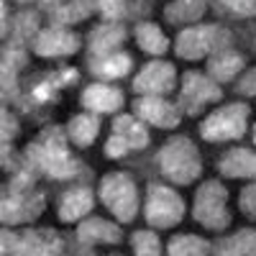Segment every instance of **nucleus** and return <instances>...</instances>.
Here are the masks:
<instances>
[{
  "label": "nucleus",
  "instance_id": "nucleus-37",
  "mask_svg": "<svg viewBox=\"0 0 256 256\" xmlns=\"http://www.w3.org/2000/svg\"><path fill=\"white\" fill-rule=\"evenodd\" d=\"M102 152H105V156H108V159H123V156L131 154V152H128V146H126L116 134H110V138L105 141V148H102Z\"/></svg>",
  "mask_w": 256,
  "mask_h": 256
},
{
  "label": "nucleus",
  "instance_id": "nucleus-23",
  "mask_svg": "<svg viewBox=\"0 0 256 256\" xmlns=\"http://www.w3.org/2000/svg\"><path fill=\"white\" fill-rule=\"evenodd\" d=\"M64 134H67V141L77 148H88L95 144V138L100 136V116L84 110V113H77L70 118L67 128H64Z\"/></svg>",
  "mask_w": 256,
  "mask_h": 256
},
{
  "label": "nucleus",
  "instance_id": "nucleus-33",
  "mask_svg": "<svg viewBox=\"0 0 256 256\" xmlns=\"http://www.w3.org/2000/svg\"><path fill=\"white\" fill-rule=\"evenodd\" d=\"M131 248L138 256H159L162 254V241L154 233V228L148 230H134L131 233Z\"/></svg>",
  "mask_w": 256,
  "mask_h": 256
},
{
  "label": "nucleus",
  "instance_id": "nucleus-26",
  "mask_svg": "<svg viewBox=\"0 0 256 256\" xmlns=\"http://www.w3.org/2000/svg\"><path fill=\"white\" fill-rule=\"evenodd\" d=\"M212 254H223V256H251L256 251V230L254 228H241L233 236L212 244Z\"/></svg>",
  "mask_w": 256,
  "mask_h": 256
},
{
  "label": "nucleus",
  "instance_id": "nucleus-3",
  "mask_svg": "<svg viewBox=\"0 0 256 256\" xmlns=\"http://www.w3.org/2000/svg\"><path fill=\"white\" fill-rule=\"evenodd\" d=\"M226 46H233V34L220 24H192L184 26L174 38V54L184 62H198L216 54Z\"/></svg>",
  "mask_w": 256,
  "mask_h": 256
},
{
  "label": "nucleus",
  "instance_id": "nucleus-4",
  "mask_svg": "<svg viewBox=\"0 0 256 256\" xmlns=\"http://www.w3.org/2000/svg\"><path fill=\"white\" fill-rule=\"evenodd\" d=\"M100 202L108 208V212L118 223H131L138 216V184L131 172H108L100 184H98V195Z\"/></svg>",
  "mask_w": 256,
  "mask_h": 256
},
{
  "label": "nucleus",
  "instance_id": "nucleus-36",
  "mask_svg": "<svg viewBox=\"0 0 256 256\" xmlns=\"http://www.w3.org/2000/svg\"><path fill=\"white\" fill-rule=\"evenodd\" d=\"M233 82H236V84H233V90H236L238 95L254 98V92H256V72H254V67H248L244 72V77H236Z\"/></svg>",
  "mask_w": 256,
  "mask_h": 256
},
{
  "label": "nucleus",
  "instance_id": "nucleus-34",
  "mask_svg": "<svg viewBox=\"0 0 256 256\" xmlns=\"http://www.w3.org/2000/svg\"><path fill=\"white\" fill-rule=\"evenodd\" d=\"M0 100L3 102H18L20 100V82L18 72L0 67Z\"/></svg>",
  "mask_w": 256,
  "mask_h": 256
},
{
  "label": "nucleus",
  "instance_id": "nucleus-10",
  "mask_svg": "<svg viewBox=\"0 0 256 256\" xmlns=\"http://www.w3.org/2000/svg\"><path fill=\"white\" fill-rule=\"evenodd\" d=\"M177 67L172 62H164V59H154V62H146L144 67L138 70V74L131 82V90L136 95H159L166 98L169 92L177 90Z\"/></svg>",
  "mask_w": 256,
  "mask_h": 256
},
{
  "label": "nucleus",
  "instance_id": "nucleus-31",
  "mask_svg": "<svg viewBox=\"0 0 256 256\" xmlns=\"http://www.w3.org/2000/svg\"><path fill=\"white\" fill-rule=\"evenodd\" d=\"M0 67L6 70H13V72H20L28 67V52L20 46V44H13V41H6L0 46Z\"/></svg>",
  "mask_w": 256,
  "mask_h": 256
},
{
  "label": "nucleus",
  "instance_id": "nucleus-19",
  "mask_svg": "<svg viewBox=\"0 0 256 256\" xmlns=\"http://www.w3.org/2000/svg\"><path fill=\"white\" fill-rule=\"evenodd\" d=\"M244 70H246V56L241 52H236L233 46H226V49L208 56V72L205 74L212 82L223 84V82H233Z\"/></svg>",
  "mask_w": 256,
  "mask_h": 256
},
{
  "label": "nucleus",
  "instance_id": "nucleus-6",
  "mask_svg": "<svg viewBox=\"0 0 256 256\" xmlns=\"http://www.w3.org/2000/svg\"><path fill=\"white\" fill-rule=\"evenodd\" d=\"M144 218L154 230H166L182 223L184 218V200L182 195L162 182H148L146 200H144Z\"/></svg>",
  "mask_w": 256,
  "mask_h": 256
},
{
  "label": "nucleus",
  "instance_id": "nucleus-9",
  "mask_svg": "<svg viewBox=\"0 0 256 256\" xmlns=\"http://www.w3.org/2000/svg\"><path fill=\"white\" fill-rule=\"evenodd\" d=\"M44 192H36V187L31 190H0V223L6 226H24V223H34L41 212H44Z\"/></svg>",
  "mask_w": 256,
  "mask_h": 256
},
{
  "label": "nucleus",
  "instance_id": "nucleus-25",
  "mask_svg": "<svg viewBox=\"0 0 256 256\" xmlns=\"http://www.w3.org/2000/svg\"><path fill=\"white\" fill-rule=\"evenodd\" d=\"M134 38H136L138 49L146 52L148 56H164L169 52V38L154 20H136Z\"/></svg>",
  "mask_w": 256,
  "mask_h": 256
},
{
  "label": "nucleus",
  "instance_id": "nucleus-28",
  "mask_svg": "<svg viewBox=\"0 0 256 256\" xmlns=\"http://www.w3.org/2000/svg\"><path fill=\"white\" fill-rule=\"evenodd\" d=\"M38 28H41V16L36 10H20L8 24V41L26 46V44H31V41H34V36L38 34Z\"/></svg>",
  "mask_w": 256,
  "mask_h": 256
},
{
  "label": "nucleus",
  "instance_id": "nucleus-29",
  "mask_svg": "<svg viewBox=\"0 0 256 256\" xmlns=\"http://www.w3.org/2000/svg\"><path fill=\"white\" fill-rule=\"evenodd\" d=\"M212 244L208 238H200L198 233H180L172 236V241L166 244V254L172 256H200V254H210Z\"/></svg>",
  "mask_w": 256,
  "mask_h": 256
},
{
  "label": "nucleus",
  "instance_id": "nucleus-11",
  "mask_svg": "<svg viewBox=\"0 0 256 256\" xmlns=\"http://www.w3.org/2000/svg\"><path fill=\"white\" fill-rule=\"evenodd\" d=\"M80 36L70 31L67 26H46L38 28V34L31 41V52L41 59H62V56H72L80 52Z\"/></svg>",
  "mask_w": 256,
  "mask_h": 256
},
{
  "label": "nucleus",
  "instance_id": "nucleus-38",
  "mask_svg": "<svg viewBox=\"0 0 256 256\" xmlns=\"http://www.w3.org/2000/svg\"><path fill=\"white\" fill-rule=\"evenodd\" d=\"M0 254H18V230L0 228Z\"/></svg>",
  "mask_w": 256,
  "mask_h": 256
},
{
  "label": "nucleus",
  "instance_id": "nucleus-35",
  "mask_svg": "<svg viewBox=\"0 0 256 256\" xmlns=\"http://www.w3.org/2000/svg\"><path fill=\"white\" fill-rule=\"evenodd\" d=\"M256 187H254V182L248 180V184L238 192V208H241V212L248 218V220H254L256 218Z\"/></svg>",
  "mask_w": 256,
  "mask_h": 256
},
{
  "label": "nucleus",
  "instance_id": "nucleus-5",
  "mask_svg": "<svg viewBox=\"0 0 256 256\" xmlns=\"http://www.w3.org/2000/svg\"><path fill=\"white\" fill-rule=\"evenodd\" d=\"M251 105L248 102H226L212 110L200 123V138L208 144H228L241 141L251 126Z\"/></svg>",
  "mask_w": 256,
  "mask_h": 256
},
{
  "label": "nucleus",
  "instance_id": "nucleus-39",
  "mask_svg": "<svg viewBox=\"0 0 256 256\" xmlns=\"http://www.w3.org/2000/svg\"><path fill=\"white\" fill-rule=\"evenodd\" d=\"M8 24H10V18H8V3H6V0H0V38L8 36Z\"/></svg>",
  "mask_w": 256,
  "mask_h": 256
},
{
  "label": "nucleus",
  "instance_id": "nucleus-12",
  "mask_svg": "<svg viewBox=\"0 0 256 256\" xmlns=\"http://www.w3.org/2000/svg\"><path fill=\"white\" fill-rule=\"evenodd\" d=\"M134 105V116L144 123H152L156 128H177L182 123V108L177 102L166 100V98H159V95H136V100L131 102Z\"/></svg>",
  "mask_w": 256,
  "mask_h": 256
},
{
  "label": "nucleus",
  "instance_id": "nucleus-14",
  "mask_svg": "<svg viewBox=\"0 0 256 256\" xmlns=\"http://www.w3.org/2000/svg\"><path fill=\"white\" fill-rule=\"evenodd\" d=\"M95 208V190L90 184L74 182L72 187H67L59 198L56 205V218L62 223H77L82 218H88Z\"/></svg>",
  "mask_w": 256,
  "mask_h": 256
},
{
  "label": "nucleus",
  "instance_id": "nucleus-32",
  "mask_svg": "<svg viewBox=\"0 0 256 256\" xmlns=\"http://www.w3.org/2000/svg\"><path fill=\"white\" fill-rule=\"evenodd\" d=\"M95 13H100L102 20H123L131 18V0H92Z\"/></svg>",
  "mask_w": 256,
  "mask_h": 256
},
{
  "label": "nucleus",
  "instance_id": "nucleus-7",
  "mask_svg": "<svg viewBox=\"0 0 256 256\" xmlns=\"http://www.w3.org/2000/svg\"><path fill=\"white\" fill-rule=\"evenodd\" d=\"M192 218L208 230H226L233 220L228 210V190L218 180H208L195 192V205H192Z\"/></svg>",
  "mask_w": 256,
  "mask_h": 256
},
{
  "label": "nucleus",
  "instance_id": "nucleus-16",
  "mask_svg": "<svg viewBox=\"0 0 256 256\" xmlns=\"http://www.w3.org/2000/svg\"><path fill=\"white\" fill-rule=\"evenodd\" d=\"M88 70L98 82H116L131 74L134 70V56L128 52H110V54H90L88 56Z\"/></svg>",
  "mask_w": 256,
  "mask_h": 256
},
{
  "label": "nucleus",
  "instance_id": "nucleus-24",
  "mask_svg": "<svg viewBox=\"0 0 256 256\" xmlns=\"http://www.w3.org/2000/svg\"><path fill=\"white\" fill-rule=\"evenodd\" d=\"M210 10V0H172L164 8V20L172 26H192L200 24Z\"/></svg>",
  "mask_w": 256,
  "mask_h": 256
},
{
  "label": "nucleus",
  "instance_id": "nucleus-27",
  "mask_svg": "<svg viewBox=\"0 0 256 256\" xmlns=\"http://www.w3.org/2000/svg\"><path fill=\"white\" fill-rule=\"evenodd\" d=\"M92 13H95L92 0H67L54 13H49V20L52 26H77L82 20H88Z\"/></svg>",
  "mask_w": 256,
  "mask_h": 256
},
{
  "label": "nucleus",
  "instance_id": "nucleus-41",
  "mask_svg": "<svg viewBox=\"0 0 256 256\" xmlns=\"http://www.w3.org/2000/svg\"><path fill=\"white\" fill-rule=\"evenodd\" d=\"M18 6H28V3H36V0H16Z\"/></svg>",
  "mask_w": 256,
  "mask_h": 256
},
{
  "label": "nucleus",
  "instance_id": "nucleus-21",
  "mask_svg": "<svg viewBox=\"0 0 256 256\" xmlns=\"http://www.w3.org/2000/svg\"><path fill=\"white\" fill-rule=\"evenodd\" d=\"M218 172L226 180H254L256 174V156L254 148L246 146H233L218 159Z\"/></svg>",
  "mask_w": 256,
  "mask_h": 256
},
{
  "label": "nucleus",
  "instance_id": "nucleus-20",
  "mask_svg": "<svg viewBox=\"0 0 256 256\" xmlns=\"http://www.w3.org/2000/svg\"><path fill=\"white\" fill-rule=\"evenodd\" d=\"M128 38V28L120 20H102L88 34V52L90 54H110L118 52Z\"/></svg>",
  "mask_w": 256,
  "mask_h": 256
},
{
  "label": "nucleus",
  "instance_id": "nucleus-2",
  "mask_svg": "<svg viewBox=\"0 0 256 256\" xmlns=\"http://www.w3.org/2000/svg\"><path fill=\"white\" fill-rule=\"evenodd\" d=\"M159 174L180 187L195 184L202 174V156L198 144H192L187 136H172L162 144V148L154 156Z\"/></svg>",
  "mask_w": 256,
  "mask_h": 256
},
{
  "label": "nucleus",
  "instance_id": "nucleus-17",
  "mask_svg": "<svg viewBox=\"0 0 256 256\" xmlns=\"http://www.w3.org/2000/svg\"><path fill=\"white\" fill-rule=\"evenodd\" d=\"M74 238L82 246H95V244L118 246L123 241V230L118 223L105 220V218H82V220H77Z\"/></svg>",
  "mask_w": 256,
  "mask_h": 256
},
{
  "label": "nucleus",
  "instance_id": "nucleus-13",
  "mask_svg": "<svg viewBox=\"0 0 256 256\" xmlns=\"http://www.w3.org/2000/svg\"><path fill=\"white\" fill-rule=\"evenodd\" d=\"M77 80H80V72L74 67H59L56 72L38 74V77L31 80L28 102H34V105H54V102H59V90L70 88V84H74Z\"/></svg>",
  "mask_w": 256,
  "mask_h": 256
},
{
  "label": "nucleus",
  "instance_id": "nucleus-40",
  "mask_svg": "<svg viewBox=\"0 0 256 256\" xmlns=\"http://www.w3.org/2000/svg\"><path fill=\"white\" fill-rule=\"evenodd\" d=\"M67 0H38V8L44 10V13H54L59 6H64Z\"/></svg>",
  "mask_w": 256,
  "mask_h": 256
},
{
  "label": "nucleus",
  "instance_id": "nucleus-18",
  "mask_svg": "<svg viewBox=\"0 0 256 256\" xmlns=\"http://www.w3.org/2000/svg\"><path fill=\"white\" fill-rule=\"evenodd\" d=\"M64 241L54 228H24L18 233V254H62Z\"/></svg>",
  "mask_w": 256,
  "mask_h": 256
},
{
  "label": "nucleus",
  "instance_id": "nucleus-15",
  "mask_svg": "<svg viewBox=\"0 0 256 256\" xmlns=\"http://www.w3.org/2000/svg\"><path fill=\"white\" fill-rule=\"evenodd\" d=\"M80 102H82L84 110H90L95 116H110V113H118L123 108L126 98H123V90L118 88V84L92 82L80 92Z\"/></svg>",
  "mask_w": 256,
  "mask_h": 256
},
{
  "label": "nucleus",
  "instance_id": "nucleus-8",
  "mask_svg": "<svg viewBox=\"0 0 256 256\" xmlns=\"http://www.w3.org/2000/svg\"><path fill=\"white\" fill-rule=\"evenodd\" d=\"M220 100H223V88H220L218 82H212L205 72L187 70L182 74L180 100H177L182 113L198 116L202 108H208V105H212V102H220Z\"/></svg>",
  "mask_w": 256,
  "mask_h": 256
},
{
  "label": "nucleus",
  "instance_id": "nucleus-22",
  "mask_svg": "<svg viewBox=\"0 0 256 256\" xmlns=\"http://www.w3.org/2000/svg\"><path fill=\"white\" fill-rule=\"evenodd\" d=\"M110 134H116L126 146L128 152H146L148 144H152V136H148V128L144 120H138L136 116H116Z\"/></svg>",
  "mask_w": 256,
  "mask_h": 256
},
{
  "label": "nucleus",
  "instance_id": "nucleus-30",
  "mask_svg": "<svg viewBox=\"0 0 256 256\" xmlns=\"http://www.w3.org/2000/svg\"><path fill=\"white\" fill-rule=\"evenodd\" d=\"M210 8L218 18H233V20H251L256 10V0H210Z\"/></svg>",
  "mask_w": 256,
  "mask_h": 256
},
{
  "label": "nucleus",
  "instance_id": "nucleus-1",
  "mask_svg": "<svg viewBox=\"0 0 256 256\" xmlns=\"http://www.w3.org/2000/svg\"><path fill=\"white\" fill-rule=\"evenodd\" d=\"M24 164L41 177L59 180V182H74L80 174H90L84 164L70 152V141L64 128L44 126L41 134L26 146Z\"/></svg>",
  "mask_w": 256,
  "mask_h": 256
}]
</instances>
